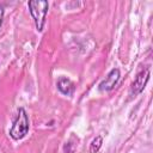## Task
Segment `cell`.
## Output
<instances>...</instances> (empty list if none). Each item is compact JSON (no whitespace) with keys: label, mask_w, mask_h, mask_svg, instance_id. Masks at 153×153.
Returning <instances> with one entry per match:
<instances>
[{"label":"cell","mask_w":153,"mask_h":153,"mask_svg":"<svg viewBox=\"0 0 153 153\" xmlns=\"http://www.w3.org/2000/svg\"><path fill=\"white\" fill-rule=\"evenodd\" d=\"M57 88L60 90L61 93L66 94V96H71L73 92H74V85L73 82L67 79V78H60L59 81H57Z\"/></svg>","instance_id":"5b68a950"},{"label":"cell","mask_w":153,"mask_h":153,"mask_svg":"<svg viewBox=\"0 0 153 153\" xmlns=\"http://www.w3.org/2000/svg\"><path fill=\"white\" fill-rule=\"evenodd\" d=\"M102 143H103L102 136H96L90 145V153H97L99 151V148L102 147Z\"/></svg>","instance_id":"8992f818"},{"label":"cell","mask_w":153,"mask_h":153,"mask_svg":"<svg viewBox=\"0 0 153 153\" xmlns=\"http://www.w3.org/2000/svg\"><path fill=\"white\" fill-rule=\"evenodd\" d=\"M29 131V117L26 111L20 108L17 115V118L13 122L12 128L10 129V135L14 140H20L23 139Z\"/></svg>","instance_id":"7a4b0ae2"},{"label":"cell","mask_w":153,"mask_h":153,"mask_svg":"<svg viewBox=\"0 0 153 153\" xmlns=\"http://www.w3.org/2000/svg\"><path fill=\"white\" fill-rule=\"evenodd\" d=\"M120 79V69L118 68H112L108 75L105 76V79L99 84V90L100 91H111L115 85L117 84Z\"/></svg>","instance_id":"277c9868"},{"label":"cell","mask_w":153,"mask_h":153,"mask_svg":"<svg viewBox=\"0 0 153 153\" xmlns=\"http://www.w3.org/2000/svg\"><path fill=\"white\" fill-rule=\"evenodd\" d=\"M30 13L33 18L36 29L38 31H42L44 27V23H45V14L48 12V1L44 0H31L27 4Z\"/></svg>","instance_id":"6da1fadb"},{"label":"cell","mask_w":153,"mask_h":153,"mask_svg":"<svg viewBox=\"0 0 153 153\" xmlns=\"http://www.w3.org/2000/svg\"><path fill=\"white\" fill-rule=\"evenodd\" d=\"M2 19H4V7L0 5V27L2 25Z\"/></svg>","instance_id":"52a82bcc"},{"label":"cell","mask_w":153,"mask_h":153,"mask_svg":"<svg viewBox=\"0 0 153 153\" xmlns=\"http://www.w3.org/2000/svg\"><path fill=\"white\" fill-rule=\"evenodd\" d=\"M148 79H149V68H145L143 71L137 73V75L135 76V79L131 84V88H130L131 96H137L139 93H141L143 91Z\"/></svg>","instance_id":"3957f363"}]
</instances>
